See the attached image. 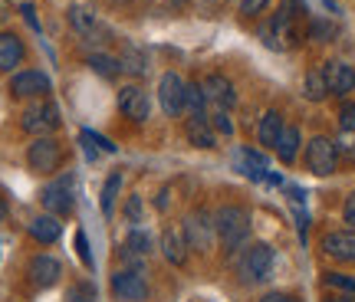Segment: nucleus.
Returning <instances> with one entry per match:
<instances>
[{
    "label": "nucleus",
    "mask_w": 355,
    "mask_h": 302,
    "mask_svg": "<svg viewBox=\"0 0 355 302\" xmlns=\"http://www.w3.org/2000/svg\"><path fill=\"white\" fill-rule=\"evenodd\" d=\"M266 3H270V0H241V13L243 17H257V13L266 10Z\"/></svg>",
    "instance_id": "nucleus-37"
},
{
    "label": "nucleus",
    "mask_w": 355,
    "mask_h": 302,
    "mask_svg": "<svg viewBox=\"0 0 355 302\" xmlns=\"http://www.w3.org/2000/svg\"><path fill=\"white\" fill-rule=\"evenodd\" d=\"M184 89H188V82L178 73L162 76V82H158V105H162V112H165L168 118L184 115Z\"/></svg>",
    "instance_id": "nucleus-11"
},
{
    "label": "nucleus",
    "mask_w": 355,
    "mask_h": 302,
    "mask_svg": "<svg viewBox=\"0 0 355 302\" xmlns=\"http://www.w3.org/2000/svg\"><path fill=\"white\" fill-rule=\"evenodd\" d=\"M343 220L349 224V230H355V190L345 197V207H343Z\"/></svg>",
    "instance_id": "nucleus-39"
},
{
    "label": "nucleus",
    "mask_w": 355,
    "mask_h": 302,
    "mask_svg": "<svg viewBox=\"0 0 355 302\" xmlns=\"http://www.w3.org/2000/svg\"><path fill=\"white\" fill-rule=\"evenodd\" d=\"M300 26H296V13H293L290 3H283L273 17H270V24L260 26V39H263L270 50H293L296 43H300Z\"/></svg>",
    "instance_id": "nucleus-3"
},
{
    "label": "nucleus",
    "mask_w": 355,
    "mask_h": 302,
    "mask_svg": "<svg viewBox=\"0 0 355 302\" xmlns=\"http://www.w3.org/2000/svg\"><path fill=\"white\" fill-rule=\"evenodd\" d=\"M204 96H207V109H234L237 105V89H234V82H230L227 76H220V73H211V76H204Z\"/></svg>",
    "instance_id": "nucleus-13"
},
{
    "label": "nucleus",
    "mask_w": 355,
    "mask_h": 302,
    "mask_svg": "<svg viewBox=\"0 0 355 302\" xmlns=\"http://www.w3.org/2000/svg\"><path fill=\"white\" fill-rule=\"evenodd\" d=\"M24 39L17 33H0V73H13L17 66L24 63Z\"/></svg>",
    "instance_id": "nucleus-21"
},
{
    "label": "nucleus",
    "mask_w": 355,
    "mask_h": 302,
    "mask_svg": "<svg viewBox=\"0 0 355 302\" xmlns=\"http://www.w3.org/2000/svg\"><path fill=\"white\" fill-rule=\"evenodd\" d=\"M83 141H86V145H96V148L105 151V154H112V151H115V145L105 139V135H96V132H89V128L83 132Z\"/></svg>",
    "instance_id": "nucleus-35"
},
{
    "label": "nucleus",
    "mask_w": 355,
    "mask_h": 302,
    "mask_svg": "<svg viewBox=\"0 0 355 302\" xmlns=\"http://www.w3.org/2000/svg\"><path fill=\"white\" fill-rule=\"evenodd\" d=\"M326 286L336 292H345V296H355V279L349 273H326Z\"/></svg>",
    "instance_id": "nucleus-30"
},
{
    "label": "nucleus",
    "mask_w": 355,
    "mask_h": 302,
    "mask_svg": "<svg viewBox=\"0 0 355 302\" xmlns=\"http://www.w3.org/2000/svg\"><path fill=\"white\" fill-rule=\"evenodd\" d=\"M20 128L33 139H43V135H53L60 128V109L56 102L50 99H33L20 115Z\"/></svg>",
    "instance_id": "nucleus-4"
},
{
    "label": "nucleus",
    "mask_w": 355,
    "mask_h": 302,
    "mask_svg": "<svg viewBox=\"0 0 355 302\" xmlns=\"http://www.w3.org/2000/svg\"><path fill=\"white\" fill-rule=\"evenodd\" d=\"M66 302H96V290H92V283H76V286L69 290V296H66Z\"/></svg>",
    "instance_id": "nucleus-34"
},
{
    "label": "nucleus",
    "mask_w": 355,
    "mask_h": 302,
    "mask_svg": "<svg viewBox=\"0 0 355 302\" xmlns=\"http://www.w3.org/2000/svg\"><path fill=\"white\" fill-rule=\"evenodd\" d=\"M319 250L326 253L329 260L336 263H355V230L343 226V230H329L322 243H319Z\"/></svg>",
    "instance_id": "nucleus-14"
},
{
    "label": "nucleus",
    "mask_w": 355,
    "mask_h": 302,
    "mask_svg": "<svg viewBox=\"0 0 355 302\" xmlns=\"http://www.w3.org/2000/svg\"><path fill=\"white\" fill-rule=\"evenodd\" d=\"M119 112L132 118V122H145L148 112H152V99H148V92L141 86H122L119 89Z\"/></svg>",
    "instance_id": "nucleus-16"
},
{
    "label": "nucleus",
    "mask_w": 355,
    "mask_h": 302,
    "mask_svg": "<svg viewBox=\"0 0 355 302\" xmlns=\"http://www.w3.org/2000/svg\"><path fill=\"white\" fill-rule=\"evenodd\" d=\"M184 135H188V141L194 148H204V151L217 148V132L207 115H191L188 122H184Z\"/></svg>",
    "instance_id": "nucleus-20"
},
{
    "label": "nucleus",
    "mask_w": 355,
    "mask_h": 302,
    "mask_svg": "<svg viewBox=\"0 0 355 302\" xmlns=\"http://www.w3.org/2000/svg\"><path fill=\"white\" fill-rule=\"evenodd\" d=\"M214 226H217V240H220V247L227 253H237L247 247V240H250V214H247V207L241 204H224V207H217L214 211Z\"/></svg>",
    "instance_id": "nucleus-1"
},
{
    "label": "nucleus",
    "mask_w": 355,
    "mask_h": 302,
    "mask_svg": "<svg viewBox=\"0 0 355 302\" xmlns=\"http://www.w3.org/2000/svg\"><path fill=\"white\" fill-rule=\"evenodd\" d=\"M26 276H30V283H33V286H40V290H50V286H56V283H60V276H63V266H60V260H56V256H50V253H37V256L30 260V266H26Z\"/></svg>",
    "instance_id": "nucleus-17"
},
{
    "label": "nucleus",
    "mask_w": 355,
    "mask_h": 302,
    "mask_svg": "<svg viewBox=\"0 0 355 302\" xmlns=\"http://www.w3.org/2000/svg\"><path fill=\"white\" fill-rule=\"evenodd\" d=\"M112 296L119 302H145L148 299V279H145V269L141 266H125V269H115L112 279Z\"/></svg>",
    "instance_id": "nucleus-6"
},
{
    "label": "nucleus",
    "mask_w": 355,
    "mask_h": 302,
    "mask_svg": "<svg viewBox=\"0 0 355 302\" xmlns=\"http://www.w3.org/2000/svg\"><path fill=\"white\" fill-rule=\"evenodd\" d=\"M3 217H7V204H3V197H0V224H3Z\"/></svg>",
    "instance_id": "nucleus-44"
},
{
    "label": "nucleus",
    "mask_w": 355,
    "mask_h": 302,
    "mask_svg": "<svg viewBox=\"0 0 355 302\" xmlns=\"http://www.w3.org/2000/svg\"><path fill=\"white\" fill-rule=\"evenodd\" d=\"M3 20H7V13H3V10H0V24H3Z\"/></svg>",
    "instance_id": "nucleus-45"
},
{
    "label": "nucleus",
    "mask_w": 355,
    "mask_h": 302,
    "mask_svg": "<svg viewBox=\"0 0 355 302\" xmlns=\"http://www.w3.org/2000/svg\"><path fill=\"white\" fill-rule=\"evenodd\" d=\"M207 118H211L217 135H234V122H230L227 109H207Z\"/></svg>",
    "instance_id": "nucleus-31"
},
{
    "label": "nucleus",
    "mask_w": 355,
    "mask_h": 302,
    "mask_svg": "<svg viewBox=\"0 0 355 302\" xmlns=\"http://www.w3.org/2000/svg\"><path fill=\"white\" fill-rule=\"evenodd\" d=\"M300 145H303V135H300V128H296V125H286L273 151H277V158H279L283 164H293L296 158H300Z\"/></svg>",
    "instance_id": "nucleus-24"
},
{
    "label": "nucleus",
    "mask_w": 355,
    "mask_h": 302,
    "mask_svg": "<svg viewBox=\"0 0 355 302\" xmlns=\"http://www.w3.org/2000/svg\"><path fill=\"white\" fill-rule=\"evenodd\" d=\"M184 112L207 115V96H204L201 82H188V89H184Z\"/></svg>",
    "instance_id": "nucleus-28"
},
{
    "label": "nucleus",
    "mask_w": 355,
    "mask_h": 302,
    "mask_svg": "<svg viewBox=\"0 0 355 302\" xmlns=\"http://www.w3.org/2000/svg\"><path fill=\"white\" fill-rule=\"evenodd\" d=\"M306 168L316 177L336 175V168H339V148H336V141L326 139V135L309 139V145H306Z\"/></svg>",
    "instance_id": "nucleus-8"
},
{
    "label": "nucleus",
    "mask_w": 355,
    "mask_h": 302,
    "mask_svg": "<svg viewBox=\"0 0 355 302\" xmlns=\"http://www.w3.org/2000/svg\"><path fill=\"white\" fill-rule=\"evenodd\" d=\"M86 63H89V69L96 76H102V79H119V73H122L119 56H109V53H89Z\"/></svg>",
    "instance_id": "nucleus-26"
},
{
    "label": "nucleus",
    "mask_w": 355,
    "mask_h": 302,
    "mask_svg": "<svg viewBox=\"0 0 355 302\" xmlns=\"http://www.w3.org/2000/svg\"><path fill=\"white\" fill-rule=\"evenodd\" d=\"M336 148H339V154H349V158H355V132H339Z\"/></svg>",
    "instance_id": "nucleus-36"
},
{
    "label": "nucleus",
    "mask_w": 355,
    "mask_h": 302,
    "mask_svg": "<svg viewBox=\"0 0 355 302\" xmlns=\"http://www.w3.org/2000/svg\"><path fill=\"white\" fill-rule=\"evenodd\" d=\"M20 13H24V20H26V24H30V30H37V33H40L37 7H33V3H20Z\"/></svg>",
    "instance_id": "nucleus-41"
},
{
    "label": "nucleus",
    "mask_w": 355,
    "mask_h": 302,
    "mask_svg": "<svg viewBox=\"0 0 355 302\" xmlns=\"http://www.w3.org/2000/svg\"><path fill=\"white\" fill-rule=\"evenodd\" d=\"M158 250H162V256H165L171 266H184L188 263L191 243H188V237H184V230L171 224V226H165V233L158 240Z\"/></svg>",
    "instance_id": "nucleus-18"
},
{
    "label": "nucleus",
    "mask_w": 355,
    "mask_h": 302,
    "mask_svg": "<svg viewBox=\"0 0 355 302\" xmlns=\"http://www.w3.org/2000/svg\"><path fill=\"white\" fill-rule=\"evenodd\" d=\"M322 73H326L329 96H349V92H355V69L349 63L329 60V63H322Z\"/></svg>",
    "instance_id": "nucleus-19"
},
{
    "label": "nucleus",
    "mask_w": 355,
    "mask_h": 302,
    "mask_svg": "<svg viewBox=\"0 0 355 302\" xmlns=\"http://www.w3.org/2000/svg\"><path fill=\"white\" fill-rule=\"evenodd\" d=\"M326 302H355V296H345V292H336V296H329Z\"/></svg>",
    "instance_id": "nucleus-43"
},
{
    "label": "nucleus",
    "mask_w": 355,
    "mask_h": 302,
    "mask_svg": "<svg viewBox=\"0 0 355 302\" xmlns=\"http://www.w3.org/2000/svg\"><path fill=\"white\" fill-rule=\"evenodd\" d=\"M76 250H79V260L86 266H92V253H89V243H86V233H83V230L76 233Z\"/></svg>",
    "instance_id": "nucleus-40"
},
{
    "label": "nucleus",
    "mask_w": 355,
    "mask_h": 302,
    "mask_svg": "<svg viewBox=\"0 0 355 302\" xmlns=\"http://www.w3.org/2000/svg\"><path fill=\"white\" fill-rule=\"evenodd\" d=\"M181 230H184V237H188L191 250H198V253L214 250L217 226H214V214H211L207 207H194V211L181 220Z\"/></svg>",
    "instance_id": "nucleus-5"
},
{
    "label": "nucleus",
    "mask_w": 355,
    "mask_h": 302,
    "mask_svg": "<svg viewBox=\"0 0 355 302\" xmlns=\"http://www.w3.org/2000/svg\"><path fill=\"white\" fill-rule=\"evenodd\" d=\"M303 96L309 102H322L326 96H329V86H326V73H322V66L306 73V79H303Z\"/></svg>",
    "instance_id": "nucleus-27"
},
{
    "label": "nucleus",
    "mask_w": 355,
    "mask_h": 302,
    "mask_svg": "<svg viewBox=\"0 0 355 302\" xmlns=\"http://www.w3.org/2000/svg\"><path fill=\"white\" fill-rule=\"evenodd\" d=\"M339 125H343V132H355V105L352 102L343 105V112H339Z\"/></svg>",
    "instance_id": "nucleus-38"
},
{
    "label": "nucleus",
    "mask_w": 355,
    "mask_h": 302,
    "mask_svg": "<svg viewBox=\"0 0 355 302\" xmlns=\"http://www.w3.org/2000/svg\"><path fill=\"white\" fill-rule=\"evenodd\" d=\"M26 164H30V171H37V175L60 171V164H63V145L53 139V135L33 139V145L26 148Z\"/></svg>",
    "instance_id": "nucleus-7"
},
{
    "label": "nucleus",
    "mask_w": 355,
    "mask_h": 302,
    "mask_svg": "<svg viewBox=\"0 0 355 302\" xmlns=\"http://www.w3.org/2000/svg\"><path fill=\"white\" fill-rule=\"evenodd\" d=\"M309 33H313L319 43H329V39H336V33H339V30H336V24H326V20H313V24H309Z\"/></svg>",
    "instance_id": "nucleus-33"
},
{
    "label": "nucleus",
    "mask_w": 355,
    "mask_h": 302,
    "mask_svg": "<svg viewBox=\"0 0 355 302\" xmlns=\"http://www.w3.org/2000/svg\"><path fill=\"white\" fill-rule=\"evenodd\" d=\"M30 237L37 240V243H56V240L63 237V224H60V217L53 214H40L30 220Z\"/></svg>",
    "instance_id": "nucleus-23"
},
{
    "label": "nucleus",
    "mask_w": 355,
    "mask_h": 302,
    "mask_svg": "<svg viewBox=\"0 0 355 302\" xmlns=\"http://www.w3.org/2000/svg\"><path fill=\"white\" fill-rule=\"evenodd\" d=\"M155 237L152 233H145V230H139V226H132L125 233V243H122V260H125V266H145V260L155 253Z\"/></svg>",
    "instance_id": "nucleus-15"
},
{
    "label": "nucleus",
    "mask_w": 355,
    "mask_h": 302,
    "mask_svg": "<svg viewBox=\"0 0 355 302\" xmlns=\"http://www.w3.org/2000/svg\"><path fill=\"white\" fill-rule=\"evenodd\" d=\"M46 92H50V76L40 69H20L10 76L13 99H46Z\"/></svg>",
    "instance_id": "nucleus-10"
},
{
    "label": "nucleus",
    "mask_w": 355,
    "mask_h": 302,
    "mask_svg": "<svg viewBox=\"0 0 355 302\" xmlns=\"http://www.w3.org/2000/svg\"><path fill=\"white\" fill-rule=\"evenodd\" d=\"M66 20H69V26L76 30L83 39H92V43H99L102 37H105V26H102L99 13L92 10L89 3H73L69 10H66Z\"/></svg>",
    "instance_id": "nucleus-12"
},
{
    "label": "nucleus",
    "mask_w": 355,
    "mask_h": 302,
    "mask_svg": "<svg viewBox=\"0 0 355 302\" xmlns=\"http://www.w3.org/2000/svg\"><path fill=\"white\" fill-rule=\"evenodd\" d=\"M257 302H300L293 292H266V296H260Z\"/></svg>",
    "instance_id": "nucleus-42"
},
{
    "label": "nucleus",
    "mask_w": 355,
    "mask_h": 302,
    "mask_svg": "<svg viewBox=\"0 0 355 302\" xmlns=\"http://www.w3.org/2000/svg\"><path fill=\"white\" fill-rule=\"evenodd\" d=\"M283 128H286V122H283V112L270 109V112H263L260 125H257V141H260L263 148H277V141H279V135H283Z\"/></svg>",
    "instance_id": "nucleus-22"
},
{
    "label": "nucleus",
    "mask_w": 355,
    "mask_h": 302,
    "mask_svg": "<svg viewBox=\"0 0 355 302\" xmlns=\"http://www.w3.org/2000/svg\"><path fill=\"white\" fill-rule=\"evenodd\" d=\"M119 188H122V171H112V175L105 177V188H102V211H105V217H112Z\"/></svg>",
    "instance_id": "nucleus-29"
},
{
    "label": "nucleus",
    "mask_w": 355,
    "mask_h": 302,
    "mask_svg": "<svg viewBox=\"0 0 355 302\" xmlns=\"http://www.w3.org/2000/svg\"><path fill=\"white\" fill-rule=\"evenodd\" d=\"M40 204H43V211L53 217L73 214V204H76V197H73V177L63 175L60 181H50L46 188L40 190Z\"/></svg>",
    "instance_id": "nucleus-9"
},
{
    "label": "nucleus",
    "mask_w": 355,
    "mask_h": 302,
    "mask_svg": "<svg viewBox=\"0 0 355 302\" xmlns=\"http://www.w3.org/2000/svg\"><path fill=\"white\" fill-rule=\"evenodd\" d=\"M119 63H122V73L145 76V69H148V56H145V50H139L135 43H122V56H119Z\"/></svg>",
    "instance_id": "nucleus-25"
},
{
    "label": "nucleus",
    "mask_w": 355,
    "mask_h": 302,
    "mask_svg": "<svg viewBox=\"0 0 355 302\" xmlns=\"http://www.w3.org/2000/svg\"><path fill=\"white\" fill-rule=\"evenodd\" d=\"M273 266H277V250L260 240V243L243 247L241 260H237V276H241L247 286H257V283H266V279H270Z\"/></svg>",
    "instance_id": "nucleus-2"
},
{
    "label": "nucleus",
    "mask_w": 355,
    "mask_h": 302,
    "mask_svg": "<svg viewBox=\"0 0 355 302\" xmlns=\"http://www.w3.org/2000/svg\"><path fill=\"white\" fill-rule=\"evenodd\" d=\"M125 220L135 226L145 220V201H141V194H128L125 197Z\"/></svg>",
    "instance_id": "nucleus-32"
}]
</instances>
